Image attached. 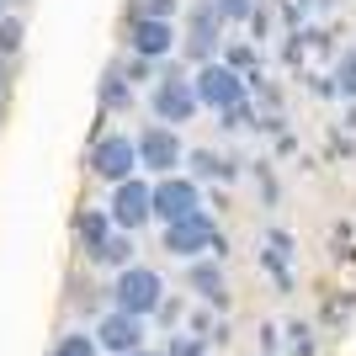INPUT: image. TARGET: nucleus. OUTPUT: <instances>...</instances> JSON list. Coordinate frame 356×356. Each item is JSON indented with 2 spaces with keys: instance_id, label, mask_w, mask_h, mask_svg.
<instances>
[{
  "instance_id": "f3484780",
  "label": "nucleus",
  "mask_w": 356,
  "mask_h": 356,
  "mask_svg": "<svg viewBox=\"0 0 356 356\" xmlns=\"http://www.w3.org/2000/svg\"><path fill=\"white\" fill-rule=\"evenodd\" d=\"M96 266H112V271L134 266V239H128V234H122V229H118V234L106 239V250H102V261H96Z\"/></svg>"
},
{
  "instance_id": "a211bd4d",
  "label": "nucleus",
  "mask_w": 356,
  "mask_h": 356,
  "mask_svg": "<svg viewBox=\"0 0 356 356\" xmlns=\"http://www.w3.org/2000/svg\"><path fill=\"white\" fill-rule=\"evenodd\" d=\"M330 80H335V90H341L346 102H356V48H346L341 59H335V74H330Z\"/></svg>"
},
{
  "instance_id": "f8f14e48",
  "label": "nucleus",
  "mask_w": 356,
  "mask_h": 356,
  "mask_svg": "<svg viewBox=\"0 0 356 356\" xmlns=\"http://www.w3.org/2000/svg\"><path fill=\"white\" fill-rule=\"evenodd\" d=\"M118 234V223H112V213L106 208H86L80 218H74V239H80V255H86L90 266L102 261V250H106V239Z\"/></svg>"
},
{
  "instance_id": "5701e85b",
  "label": "nucleus",
  "mask_w": 356,
  "mask_h": 356,
  "mask_svg": "<svg viewBox=\"0 0 356 356\" xmlns=\"http://www.w3.org/2000/svg\"><path fill=\"white\" fill-rule=\"evenodd\" d=\"M128 356H165V351H149V346H138V351H128Z\"/></svg>"
},
{
  "instance_id": "b1692460",
  "label": "nucleus",
  "mask_w": 356,
  "mask_h": 356,
  "mask_svg": "<svg viewBox=\"0 0 356 356\" xmlns=\"http://www.w3.org/2000/svg\"><path fill=\"white\" fill-rule=\"evenodd\" d=\"M6 16H11V11H6V0H0V22H6Z\"/></svg>"
},
{
  "instance_id": "4be33fe9",
  "label": "nucleus",
  "mask_w": 356,
  "mask_h": 356,
  "mask_svg": "<svg viewBox=\"0 0 356 356\" xmlns=\"http://www.w3.org/2000/svg\"><path fill=\"white\" fill-rule=\"evenodd\" d=\"M134 16H176V0H134Z\"/></svg>"
},
{
  "instance_id": "ddd939ff",
  "label": "nucleus",
  "mask_w": 356,
  "mask_h": 356,
  "mask_svg": "<svg viewBox=\"0 0 356 356\" xmlns=\"http://www.w3.org/2000/svg\"><path fill=\"white\" fill-rule=\"evenodd\" d=\"M186 287H192L202 303H213V309H223V303H229V282H223V266L213 261V255L186 261Z\"/></svg>"
},
{
  "instance_id": "7ed1b4c3",
  "label": "nucleus",
  "mask_w": 356,
  "mask_h": 356,
  "mask_svg": "<svg viewBox=\"0 0 356 356\" xmlns=\"http://www.w3.org/2000/svg\"><path fill=\"white\" fill-rule=\"evenodd\" d=\"M106 213H112V223H118L122 234H138V229L154 218V181L149 176L118 181V186L106 192Z\"/></svg>"
},
{
  "instance_id": "aec40b11",
  "label": "nucleus",
  "mask_w": 356,
  "mask_h": 356,
  "mask_svg": "<svg viewBox=\"0 0 356 356\" xmlns=\"http://www.w3.org/2000/svg\"><path fill=\"white\" fill-rule=\"evenodd\" d=\"M16 48H22V22H16V16H6V22H0V54L11 59Z\"/></svg>"
},
{
  "instance_id": "9d476101",
  "label": "nucleus",
  "mask_w": 356,
  "mask_h": 356,
  "mask_svg": "<svg viewBox=\"0 0 356 356\" xmlns=\"http://www.w3.org/2000/svg\"><path fill=\"white\" fill-rule=\"evenodd\" d=\"M96 346H102L106 356H128L144 346V319L138 314H122V309H106L102 319H96Z\"/></svg>"
},
{
  "instance_id": "412c9836",
  "label": "nucleus",
  "mask_w": 356,
  "mask_h": 356,
  "mask_svg": "<svg viewBox=\"0 0 356 356\" xmlns=\"http://www.w3.org/2000/svg\"><path fill=\"white\" fill-rule=\"evenodd\" d=\"M165 356H208V346H202V335H176Z\"/></svg>"
},
{
  "instance_id": "9b49d317",
  "label": "nucleus",
  "mask_w": 356,
  "mask_h": 356,
  "mask_svg": "<svg viewBox=\"0 0 356 356\" xmlns=\"http://www.w3.org/2000/svg\"><path fill=\"white\" fill-rule=\"evenodd\" d=\"M218 32H223V16L213 11V0H197V6H192V22H186V38H181V43H186V54H192L197 64H208L213 54H218V43H223Z\"/></svg>"
},
{
  "instance_id": "423d86ee",
  "label": "nucleus",
  "mask_w": 356,
  "mask_h": 356,
  "mask_svg": "<svg viewBox=\"0 0 356 356\" xmlns=\"http://www.w3.org/2000/svg\"><path fill=\"white\" fill-rule=\"evenodd\" d=\"M90 176L106 181V186H118V181L138 176V144L128 134H102L96 144H90Z\"/></svg>"
},
{
  "instance_id": "6e6552de",
  "label": "nucleus",
  "mask_w": 356,
  "mask_h": 356,
  "mask_svg": "<svg viewBox=\"0 0 356 356\" xmlns=\"http://www.w3.org/2000/svg\"><path fill=\"white\" fill-rule=\"evenodd\" d=\"M202 208V181L176 170V176H154V223H176Z\"/></svg>"
},
{
  "instance_id": "0eeeda50",
  "label": "nucleus",
  "mask_w": 356,
  "mask_h": 356,
  "mask_svg": "<svg viewBox=\"0 0 356 356\" xmlns=\"http://www.w3.org/2000/svg\"><path fill=\"white\" fill-rule=\"evenodd\" d=\"M213 245H218V223H213L208 208H197V213H186V218L165 223V250L181 255V261H197V255H208Z\"/></svg>"
},
{
  "instance_id": "20e7f679",
  "label": "nucleus",
  "mask_w": 356,
  "mask_h": 356,
  "mask_svg": "<svg viewBox=\"0 0 356 356\" xmlns=\"http://www.w3.org/2000/svg\"><path fill=\"white\" fill-rule=\"evenodd\" d=\"M149 112H154V122H170V128L192 122L197 112H202L192 74H160V80L149 86Z\"/></svg>"
},
{
  "instance_id": "1a4fd4ad",
  "label": "nucleus",
  "mask_w": 356,
  "mask_h": 356,
  "mask_svg": "<svg viewBox=\"0 0 356 356\" xmlns=\"http://www.w3.org/2000/svg\"><path fill=\"white\" fill-rule=\"evenodd\" d=\"M176 27L165 22V16H128V54H138V59H170L176 54Z\"/></svg>"
},
{
  "instance_id": "dca6fc26",
  "label": "nucleus",
  "mask_w": 356,
  "mask_h": 356,
  "mask_svg": "<svg viewBox=\"0 0 356 356\" xmlns=\"http://www.w3.org/2000/svg\"><path fill=\"white\" fill-rule=\"evenodd\" d=\"M192 176L197 181H208V176L234 181V160H223V154H213V149H192Z\"/></svg>"
},
{
  "instance_id": "6ab92c4d",
  "label": "nucleus",
  "mask_w": 356,
  "mask_h": 356,
  "mask_svg": "<svg viewBox=\"0 0 356 356\" xmlns=\"http://www.w3.org/2000/svg\"><path fill=\"white\" fill-rule=\"evenodd\" d=\"M213 11L223 16V27H245L255 16V0H213Z\"/></svg>"
},
{
  "instance_id": "f257e3e1",
  "label": "nucleus",
  "mask_w": 356,
  "mask_h": 356,
  "mask_svg": "<svg viewBox=\"0 0 356 356\" xmlns=\"http://www.w3.org/2000/svg\"><path fill=\"white\" fill-rule=\"evenodd\" d=\"M112 309H122V314H138V319H149V314H160V303H165V282H160V271H149V266H122L118 277H112Z\"/></svg>"
},
{
  "instance_id": "f03ea898",
  "label": "nucleus",
  "mask_w": 356,
  "mask_h": 356,
  "mask_svg": "<svg viewBox=\"0 0 356 356\" xmlns=\"http://www.w3.org/2000/svg\"><path fill=\"white\" fill-rule=\"evenodd\" d=\"M134 144H138V170H149V181L176 176L181 165H186V144H181V134L170 122H144Z\"/></svg>"
},
{
  "instance_id": "2eb2a0df",
  "label": "nucleus",
  "mask_w": 356,
  "mask_h": 356,
  "mask_svg": "<svg viewBox=\"0 0 356 356\" xmlns=\"http://www.w3.org/2000/svg\"><path fill=\"white\" fill-rule=\"evenodd\" d=\"M48 356H102V346H96V330H64Z\"/></svg>"
},
{
  "instance_id": "4468645a",
  "label": "nucleus",
  "mask_w": 356,
  "mask_h": 356,
  "mask_svg": "<svg viewBox=\"0 0 356 356\" xmlns=\"http://www.w3.org/2000/svg\"><path fill=\"white\" fill-rule=\"evenodd\" d=\"M96 96H102L106 112H122V106L134 102V80H128L122 70H106V74H102V90H96Z\"/></svg>"
},
{
  "instance_id": "39448f33",
  "label": "nucleus",
  "mask_w": 356,
  "mask_h": 356,
  "mask_svg": "<svg viewBox=\"0 0 356 356\" xmlns=\"http://www.w3.org/2000/svg\"><path fill=\"white\" fill-rule=\"evenodd\" d=\"M192 86H197V102L213 106V112H229V106L245 102V74H239L229 59H208V64H197Z\"/></svg>"
}]
</instances>
